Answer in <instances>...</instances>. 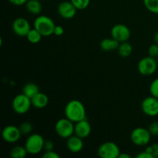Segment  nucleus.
I'll return each mask as SVG.
<instances>
[{"mask_svg":"<svg viewBox=\"0 0 158 158\" xmlns=\"http://www.w3.org/2000/svg\"><path fill=\"white\" fill-rule=\"evenodd\" d=\"M157 67V60L150 56L142 58L137 65L138 72L143 76L153 75L156 72Z\"/></svg>","mask_w":158,"mask_h":158,"instance_id":"0eeeda50","label":"nucleus"},{"mask_svg":"<svg viewBox=\"0 0 158 158\" xmlns=\"http://www.w3.org/2000/svg\"><path fill=\"white\" fill-rule=\"evenodd\" d=\"M45 140L42 135L39 134H29L25 143V148L28 154L35 155L44 150Z\"/></svg>","mask_w":158,"mask_h":158,"instance_id":"7ed1b4c3","label":"nucleus"},{"mask_svg":"<svg viewBox=\"0 0 158 158\" xmlns=\"http://www.w3.org/2000/svg\"><path fill=\"white\" fill-rule=\"evenodd\" d=\"M30 29L31 26L29 22L23 17L16 18L12 23V30L18 36L26 37Z\"/></svg>","mask_w":158,"mask_h":158,"instance_id":"f8f14e48","label":"nucleus"},{"mask_svg":"<svg viewBox=\"0 0 158 158\" xmlns=\"http://www.w3.org/2000/svg\"><path fill=\"white\" fill-rule=\"evenodd\" d=\"M23 135L19 127L15 125H7L2 131V137L4 141L9 143H16Z\"/></svg>","mask_w":158,"mask_h":158,"instance_id":"9d476101","label":"nucleus"},{"mask_svg":"<svg viewBox=\"0 0 158 158\" xmlns=\"http://www.w3.org/2000/svg\"><path fill=\"white\" fill-rule=\"evenodd\" d=\"M118 53L120 56L122 57H128L131 55L133 51V47L132 45L130 43H128L127 41L123 42V43H120V45L118 46Z\"/></svg>","mask_w":158,"mask_h":158,"instance_id":"aec40b11","label":"nucleus"},{"mask_svg":"<svg viewBox=\"0 0 158 158\" xmlns=\"http://www.w3.org/2000/svg\"><path fill=\"white\" fill-rule=\"evenodd\" d=\"M57 11L62 18L70 19L76 15L77 9L70 1H63L59 4Z\"/></svg>","mask_w":158,"mask_h":158,"instance_id":"ddd939ff","label":"nucleus"},{"mask_svg":"<svg viewBox=\"0 0 158 158\" xmlns=\"http://www.w3.org/2000/svg\"><path fill=\"white\" fill-rule=\"evenodd\" d=\"M26 7L28 12L32 15H40L43 10V6L40 0H28Z\"/></svg>","mask_w":158,"mask_h":158,"instance_id":"f3484780","label":"nucleus"},{"mask_svg":"<svg viewBox=\"0 0 158 158\" xmlns=\"http://www.w3.org/2000/svg\"><path fill=\"white\" fill-rule=\"evenodd\" d=\"M32 101L29 97L24 94L15 96L12 101V107L14 112L18 114H25L30 110Z\"/></svg>","mask_w":158,"mask_h":158,"instance_id":"39448f33","label":"nucleus"},{"mask_svg":"<svg viewBox=\"0 0 158 158\" xmlns=\"http://www.w3.org/2000/svg\"><path fill=\"white\" fill-rule=\"evenodd\" d=\"M150 154L152 155L153 157H158V143H153V144L148 146L145 149Z\"/></svg>","mask_w":158,"mask_h":158,"instance_id":"bb28decb","label":"nucleus"},{"mask_svg":"<svg viewBox=\"0 0 158 158\" xmlns=\"http://www.w3.org/2000/svg\"><path fill=\"white\" fill-rule=\"evenodd\" d=\"M83 139L81 137H78L77 135H72L67 138V141H66V147H67L68 150L72 153H79L83 150Z\"/></svg>","mask_w":158,"mask_h":158,"instance_id":"2eb2a0df","label":"nucleus"},{"mask_svg":"<svg viewBox=\"0 0 158 158\" xmlns=\"http://www.w3.org/2000/svg\"><path fill=\"white\" fill-rule=\"evenodd\" d=\"M74 127L73 122L65 117V118L57 120L55 124V131L59 137L67 139L74 134Z\"/></svg>","mask_w":158,"mask_h":158,"instance_id":"20e7f679","label":"nucleus"},{"mask_svg":"<svg viewBox=\"0 0 158 158\" xmlns=\"http://www.w3.org/2000/svg\"><path fill=\"white\" fill-rule=\"evenodd\" d=\"M9 2L11 4L14 5V6H23V5H26L28 0H9Z\"/></svg>","mask_w":158,"mask_h":158,"instance_id":"473e14b6","label":"nucleus"},{"mask_svg":"<svg viewBox=\"0 0 158 158\" xmlns=\"http://www.w3.org/2000/svg\"><path fill=\"white\" fill-rule=\"evenodd\" d=\"M151 134L148 129L144 127L135 128L131 134V140L134 144L137 146H146L151 141Z\"/></svg>","mask_w":158,"mask_h":158,"instance_id":"423d86ee","label":"nucleus"},{"mask_svg":"<svg viewBox=\"0 0 158 158\" xmlns=\"http://www.w3.org/2000/svg\"><path fill=\"white\" fill-rule=\"evenodd\" d=\"M148 131L152 136H158V121L151 123L148 127Z\"/></svg>","mask_w":158,"mask_h":158,"instance_id":"c85d7f7f","label":"nucleus"},{"mask_svg":"<svg viewBox=\"0 0 158 158\" xmlns=\"http://www.w3.org/2000/svg\"><path fill=\"white\" fill-rule=\"evenodd\" d=\"M143 4L149 12L158 14V0H143Z\"/></svg>","mask_w":158,"mask_h":158,"instance_id":"5701e85b","label":"nucleus"},{"mask_svg":"<svg viewBox=\"0 0 158 158\" xmlns=\"http://www.w3.org/2000/svg\"><path fill=\"white\" fill-rule=\"evenodd\" d=\"M119 45H120V43L113 37L103 39L100 42V48L104 51L115 50V49H118Z\"/></svg>","mask_w":158,"mask_h":158,"instance_id":"a211bd4d","label":"nucleus"},{"mask_svg":"<svg viewBox=\"0 0 158 158\" xmlns=\"http://www.w3.org/2000/svg\"><path fill=\"white\" fill-rule=\"evenodd\" d=\"M32 105L37 109H43L49 103V97L46 94L39 92L36 95L34 96L32 99Z\"/></svg>","mask_w":158,"mask_h":158,"instance_id":"dca6fc26","label":"nucleus"},{"mask_svg":"<svg viewBox=\"0 0 158 158\" xmlns=\"http://www.w3.org/2000/svg\"><path fill=\"white\" fill-rule=\"evenodd\" d=\"M42 37H43L42 34L38 30H36L35 28L31 29L26 35L27 40L32 44H36V43H40L42 40Z\"/></svg>","mask_w":158,"mask_h":158,"instance_id":"412c9836","label":"nucleus"},{"mask_svg":"<svg viewBox=\"0 0 158 158\" xmlns=\"http://www.w3.org/2000/svg\"><path fill=\"white\" fill-rule=\"evenodd\" d=\"M136 157H137V158H154L152 157V155H151V154H150L147 151H142V152H140L137 156H136Z\"/></svg>","mask_w":158,"mask_h":158,"instance_id":"72a5a7b5","label":"nucleus"},{"mask_svg":"<svg viewBox=\"0 0 158 158\" xmlns=\"http://www.w3.org/2000/svg\"><path fill=\"white\" fill-rule=\"evenodd\" d=\"M43 158H60V155L52 150V151H45L44 154H43Z\"/></svg>","mask_w":158,"mask_h":158,"instance_id":"c756f323","label":"nucleus"},{"mask_svg":"<svg viewBox=\"0 0 158 158\" xmlns=\"http://www.w3.org/2000/svg\"><path fill=\"white\" fill-rule=\"evenodd\" d=\"M148 54L150 56L154 57V58H157L158 56V44L154 43L152 44L149 48H148Z\"/></svg>","mask_w":158,"mask_h":158,"instance_id":"cd10ccee","label":"nucleus"},{"mask_svg":"<svg viewBox=\"0 0 158 158\" xmlns=\"http://www.w3.org/2000/svg\"><path fill=\"white\" fill-rule=\"evenodd\" d=\"M53 148H54V143L52 140H45V143H44L45 151H52V150H53Z\"/></svg>","mask_w":158,"mask_h":158,"instance_id":"7c9ffc66","label":"nucleus"},{"mask_svg":"<svg viewBox=\"0 0 158 158\" xmlns=\"http://www.w3.org/2000/svg\"><path fill=\"white\" fill-rule=\"evenodd\" d=\"M91 133V125L86 119L80 120V121L75 123L74 127V134L82 139L86 138L89 137Z\"/></svg>","mask_w":158,"mask_h":158,"instance_id":"4468645a","label":"nucleus"},{"mask_svg":"<svg viewBox=\"0 0 158 158\" xmlns=\"http://www.w3.org/2000/svg\"><path fill=\"white\" fill-rule=\"evenodd\" d=\"M27 154L26 148L23 146H15L10 151V157L12 158H24Z\"/></svg>","mask_w":158,"mask_h":158,"instance_id":"4be33fe9","label":"nucleus"},{"mask_svg":"<svg viewBox=\"0 0 158 158\" xmlns=\"http://www.w3.org/2000/svg\"><path fill=\"white\" fill-rule=\"evenodd\" d=\"M39 92H40V88L37 86V84L34 83H26L23 88V94H24L30 99L36 95Z\"/></svg>","mask_w":158,"mask_h":158,"instance_id":"6ab92c4d","label":"nucleus"},{"mask_svg":"<svg viewBox=\"0 0 158 158\" xmlns=\"http://www.w3.org/2000/svg\"><path fill=\"white\" fill-rule=\"evenodd\" d=\"M97 153L99 157L101 158H118L120 151L117 143L107 141L99 147Z\"/></svg>","mask_w":158,"mask_h":158,"instance_id":"6e6552de","label":"nucleus"},{"mask_svg":"<svg viewBox=\"0 0 158 158\" xmlns=\"http://www.w3.org/2000/svg\"><path fill=\"white\" fill-rule=\"evenodd\" d=\"M19 127L23 135H29L32 131V124L29 122H23Z\"/></svg>","mask_w":158,"mask_h":158,"instance_id":"393cba45","label":"nucleus"},{"mask_svg":"<svg viewBox=\"0 0 158 158\" xmlns=\"http://www.w3.org/2000/svg\"><path fill=\"white\" fill-rule=\"evenodd\" d=\"M111 37L115 39L119 43H123L129 40L131 32L129 28L123 24H117L112 27L110 30Z\"/></svg>","mask_w":158,"mask_h":158,"instance_id":"9b49d317","label":"nucleus"},{"mask_svg":"<svg viewBox=\"0 0 158 158\" xmlns=\"http://www.w3.org/2000/svg\"><path fill=\"white\" fill-rule=\"evenodd\" d=\"M150 93L151 95L158 99V77L151 82L150 85Z\"/></svg>","mask_w":158,"mask_h":158,"instance_id":"a878e982","label":"nucleus"},{"mask_svg":"<svg viewBox=\"0 0 158 158\" xmlns=\"http://www.w3.org/2000/svg\"><path fill=\"white\" fill-rule=\"evenodd\" d=\"M65 117L74 123L86 119V111L85 106L78 100H72L66 103L64 109Z\"/></svg>","mask_w":158,"mask_h":158,"instance_id":"f257e3e1","label":"nucleus"},{"mask_svg":"<svg viewBox=\"0 0 158 158\" xmlns=\"http://www.w3.org/2000/svg\"><path fill=\"white\" fill-rule=\"evenodd\" d=\"M118 158H131V156L130 154H126V153H121L120 152V155H119Z\"/></svg>","mask_w":158,"mask_h":158,"instance_id":"f704fd0d","label":"nucleus"},{"mask_svg":"<svg viewBox=\"0 0 158 158\" xmlns=\"http://www.w3.org/2000/svg\"><path fill=\"white\" fill-rule=\"evenodd\" d=\"M77 10H83L89 6L90 0H70Z\"/></svg>","mask_w":158,"mask_h":158,"instance_id":"b1692460","label":"nucleus"},{"mask_svg":"<svg viewBox=\"0 0 158 158\" xmlns=\"http://www.w3.org/2000/svg\"><path fill=\"white\" fill-rule=\"evenodd\" d=\"M34 28L38 30L43 36H50L53 34L55 23L47 15H39L34 20Z\"/></svg>","mask_w":158,"mask_h":158,"instance_id":"f03ea898","label":"nucleus"},{"mask_svg":"<svg viewBox=\"0 0 158 158\" xmlns=\"http://www.w3.org/2000/svg\"><path fill=\"white\" fill-rule=\"evenodd\" d=\"M154 43H157V44H158V32H156L155 35H154Z\"/></svg>","mask_w":158,"mask_h":158,"instance_id":"c9c22d12","label":"nucleus"},{"mask_svg":"<svg viewBox=\"0 0 158 158\" xmlns=\"http://www.w3.org/2000/svg\"><path fill=\"white\" fill-rule=\"evenodd\" d=\"M44 1H46V0H44Z\"/></svg>","mask_w":158,"mask_h":158,"instance_id":"4c0bfd02","label":"nucleus"},{"mask_svg":"<svg viewBox=\"0 0 158 158\" xmlns=\"http://www.w3.org/2000/svg\"><path fill=\"white\" fill-rule=\"evenodd\" d=\"M141 110L145 115L148 117H157L158 115V99L151 95L143 100Z\"/></svg>","mask_w":158,"mask_h":158,"instance_id":"1a4fd4ad","label":"nucleus"},{"mask_svg":"<svg viewBox=\"0 0 158 158\" xmlns=\"http://www.w3.org/2000/svg\"><path fill=\"white\" fill-rule=\"evenodd\" d=\"M64 33V28L62 26H56L55 29H54L53 34L56 35V36H61Z\"/></svg>","mask_w":158,"mask_h":158,"instance_id":"2f4dec72","label":"nucleus"},{"mask_svg":"<svg viewBox=\"0 0 158 158\" xmlns=\"http://www.w3.org/2000/svg\"><path fill=\"white\" fill-rule=\"evenodd\" d=\"M156 60H157V65H158V56L156 58Z\"/></svg>","mask_w":158,"mask_h":158,"instance_id":"e433bc0d","label":"nucleus"}]
</instances>
